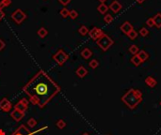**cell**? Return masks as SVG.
Segmentation results:
<instances>
[{
	"mask_svg": "<svg viewBox=\"0 0 161 135\" xmlns=\"http://www.w3.org/2000/svg\"><path fill=\"white\" fill-rule=\"evenodd\" d=\"M60 90V85L43 70H39L23 87L30 103L39 108L45 107Z\"/></svg>",
	"mask_w": 161,
	"mask_h": 135,
	"instance_id": "cell-1",
	"label": "cell"
},
{
	"mask_svg": "<svg viewBox=\"0 0 161 135\" xmlns=\"http://www.w3.org/2000/svg\"><path fill=\"white\" fill-rule=\"evenodd\" d=\"M143 100L142 92L138 89L131 88L127 90V92L122 97V101L126 105L129 109H135V108L140 105Z\"/></svg>",
	"mask_w": 161,
	"mask_h": 135,
	"instance_id": "cell-2",
	"label": "cell"
},
{
	"mask_svg": "<svg viewBox=\"0 0 161 135\" xmlns=\"http://www.w3.org/2000/svg\"><path fill=\"white\" fill-rule=\"evenodd\" d=\"M96 43L103 51L106 52V51L109 50L111 46H112L114 41H113V39L109 37V36H107L106 34L104 33L99 39L96 40Z\"/></svg>",
	"mask_w": 161,
	"mask_h": 135,
	"instance_id": "cell-3",
	"label": "cell"
},
{
	"mask_svg": "<svg viewBox=\"0 0 161 135\" xmlns=\"http://www.w3.org/2000/svg\"><path fill=\"white\" fill-rule=\"evenodd\" d=\"M68 58H69V56L67 55V53L64 52V50H62V49L59 50L55 55L53 56V59L55 60V62L57 63V64H59L60 66L63 65L64 63L68 60Z\"/></svg>",
	"mask_w": 161,
	"mask_h": 135,
	"instance_id": "cell-4",
	"label": "cell"
},
{
	"mask_svg": "<svg viewBox=\"0 0 161 135\" xmlns=\"http://www.w3.org/2000/svg\"><path fill=\"white\" fill-rule=\"evenodd\" d=\"M26 13L23 11H21L20 8L16 10L11 14V19L14 21L16 24H18V25H20L21 22H23V21L26 20Z\"/></svg>",
	"mask_w": 161,
	"mask_h": 135,
	"instance_id": "cell-5",
	"label": "cell"
},
{
	"mask_svg": "<svg viewBox=\"0 0 161 135\" xmlns=\"http://www.w3.org/2000/svg\"><path fill=\"white\" fill-rule=\"evenodd\" d=\"M28 100H26V98H22V100H20L14 105V109L20 111V112H25L26 110H28Z\"/></svg>",
	"mask_w": 161,
	"mask_h": 135,
	"instance_id": "cell-6",
	"label": "cell"
},
{
	"mask_svg": "<svg viewBox=\"0 0 161 135\" xmlns=\"http://www.w3.org/2000/svg\"><path fill=\"white\" fill-rule=\"evenodd\" d=\"M12 108L11 102L8 100L7 98H3L1 101H0V109L5 112H9Z\"/></svg>",
	"mask_w": 161,
	"mask_h": 135,
	"instance_id": "cell-7",
	"label": "cell"
},
{
	"mask_svg": "<svg viewBox=\"0 0 161 135\" xmlns=\"http://www.w3.org/2000/svg\"><path fill=\"white\" fill-rule=\"evenodd\" d=\"M103 34H104V32H103V31L98 27H93L91 30L89 31V37H91V39H93V40H97Z\"/></svg>",
	"mask_w": 161,
	"mask_h": 135,
	"instance_id": "cell-8",
	"label": "cell"
},
{
	"mask_svg": "<svg viewBox=\"0 0 161 135\" xmlns=\"http://www.w3.org/2000/svg\"><path fill=\"white\" fill-rule=\"evenodd\" d=\"M11 118L13 120H15V121H17V122H19V121H21L22 119L25 117V112H20V111L14 109L11 112Z\"/></svg>",
	"mask_w": 161,
	"mask_h": 135,
	"instance_id": "cell-9",
	"label": "cell"
},
{
	"mask_svg": "<svg viewBox=\"0 0 161 135\" xmlns=\"http://www.w3.org/2000/svg\"><path fill=\"white\" fill-rule=\"evenodd\" d=\"M120 28H121V30H122V32L124 33L125 35H127L131 30L134 29L133 28V25L129 22H124L123 24L120 26Z\"/></svg>",
	"mask_w": 161,
	"mask_h": 135,
	"instance_id": "cell-10",
	"label": "cell"
},
{
	"mask_svg": "<svg viewBox=\"0 0 161 135\" xmlns=\"http://www.w3.org/2000/svg\"><path fill=\"white\" fill-rule=\"evenodd\" d=\"M30 133V130L28 128H26L25 125H22L15 132L12 133V135H29Z\"/></svg>",
	"mask_w": 161,
	"mask_h": 135,
	"instance_id": "cell-11",
	"label": "cell"
},
{
	"mask_svg": "<svg viewBox=\"0 0 161 135\" xmlns=\"http://www.w3.org/2000/svg\"><path fill=\"white\" fill-rule=\"evenodd\" d=\"M109 8L110 10L112 11L114 13H118L121 10H122L123 6H122V4H121L119 1H117V0H115V1H113L112 3L110 4Z\"/></svg>",
	"mask_w": 161,
	"mask_h": 135,
	"instance_id": "cell-12",
	"label": "cell"
},
{
	"mask_svg": "<svg viewBox=\"0 0 161 135\" xmlns=\"http://www.w3.org/2000/svg\"><path fill=\"white\" fill-rule=\"evenodd\" d=\"M75 72H77V75L78 76L79 78H84L85 76L88 74V70L85 67L80 66V67H78V69Z\"/></svg>",
	"mask_w": 161,
	"mask_h": 135,
	"instance_id": "cell-13",
	"label": "cell"
},
{
	"mask_svg": "<svg viewBox=\"0 0 161 135\" xmlns=\"http://www.w3.org/2000/svg\"><path fill=\"white\" fill-rule=\"evenodd\" d=\"M145 84L148 85L149 87L153 88L157 84V81H156L154 77H152V76H148V77L145 79Z\"/></svg>",
	"mask_w": 161,
	"mask_h": 135,
	"instance_id": "cell-14",
	"label": "cell"
},
{
	"mask_svg": "<svg viewBox=\"0 0 161 135\" xmlns=\"http://www.w3.org/2000/svg\"><path fill=\"white\" fill-rule=\"evenodd\" d=\"M137 56H138V58H140V59L141 63L145 62V61L149 58L148 53L145 52L144 50H140V52L138 53V55H137Z\"/></svg>",
	"mask_w": 161,
	"mask_h": 135,
	"instance_id": "cell-15",
	"label": "cell"
},
{
	"mask_svg": "<svg viewBox=\"0 0 161 135\" xmlns=\"http://www.w3.org/2000/svg\"><path fill=\"white\" fill-rule=\"evenodd\" d=\"M91 56H92V52L89 50V48H85L81 51V56L85 58V59H89Z\"/></svg>",
	"mask_w": 161,
	"mask_h": 135,
	"instance_id": "cell-16",
	"label": "cell"
},
{
	"mask_svg": "<svg viewBox=\"0 0 161 135\" xmlns=\"http://www.w3.org/2000/svg\"><path fill=\"white\" fill-rule=\"evenodd\" d=\"M154 22H155V25L156 26L157 28L161 27V13H156L155 15V17L153 18Z\"/></svg>",
	"mask_w": 161,
	"mask_h": 135,
	"instance_id": "cell-17",
	"label": "cell"
},
{
	"mask_svg": "<svg viewBox=\"0 0 161 135\" xmlns=\"http://www.w3.org/2000/svg\"><path fill=\"white\" fill-rule=\"evenodd\" d=\"M97 10H98V11L101 13V14H106V11H109V7H107L105 3H101L100 5L98 6Z\"/></svg>",
	"mask_w": 161,
	"mask_h": 135,
	"instance_id": "cell-18",
	"label": "cell"
},
{
	"mask_svg": "<svg viewBox=\"0 0 161 135\" xmlns=\"http://www.w3.org/2000/svg\"><path fill=\"white\" fill-rule=\"evenodd\" d=\"M38 36L40 38H42V39H43V38H45L46 36L48 35V31H47V29H45L44 27H41L39 30H38Z\"/></svg>",
	"mask_w": 161,
	"mask_h": 135,
	"instance_id": "cell-19",
	"label": "cell"
},
{
	"mask_svg": "<svg viewBox=\"0 0 161 135\" xmlns=\"http://www.w3.org/2000/svg\"><path fill=\"white\" fill-rule=\"evenodd\" d=\"M138 52H140V50H138V47L137 46V45H131V46L129 47V53H132L133 56L138 55Z\"/></svg>",
	"mask_w": 161,
	"mask_h": 135,
	"instance_id": "cell-20",
	"label": "cell"
},
{
	"mask_svg": "<svg viewBox=\"0 0 161 135\" xmlns=\"http://www.w3.org/2000/svg\"><path fill=\"white\" fill-rule=\"evenodd\" d=\"M89 29H88V27L87 26H85V25H81L79 27V29H78V32H79V34L80 35H82V36H86L87 34H89Z\"/></svg>",
	"mask_w": 161,
	"mask_h": 135,
	"instance_id": "cell-21",
	"label": "cell"
},
{
	"mask_svg": "<svg viewBox=\"0 0 161 135\" xmlns=\"http://www.w3.org/2000/svg\"><path fill=\"white\" fill-rule=\"evenodd\" d=\"M131 62L135 66H140L141 64V61H140V59L138 58V56L137 55L136 56H133V57L131 58Z\"/></svg>",
	"mask_w": 161,
	"mask_h": 135,
	"instance_id": "cell-22",
	"label": "cell"
},
{
	"mask_svg": "<svg viewBox=\"0 0 161 135\" xmlns=\"http://www.w3.org/2000/svg\"><path fill=\"white\" fill-rule=\"evenodd\" d=\"M36 124H37V120H36L35 118L31 117L28 120V123H26V125L28 126V128H34Z\"/></svg>",
	"mask_w": 161,
	"mask_h": 135,
	"instance_id": "cell-23",
	"label": "cell"
},
{
	"mask_svg": "<svg viewBox=\"0 0 161 135\" xmlns=\"http://www.w3.org/2000/svg\"><path fill=\"white\" fill-rule=\"evenodd\" d=\"M57 127L59 128L60 129H64L65 128V126H66V122L63 120V119H60V120H57Z\"/></svg>",
	"mask_w": 161,
	"mask_h": 135,
	"instance_id": "cell-24",
	"label": "cell"
},
{
	"mask_svg": "<svg viewBox=\"0 0 161 135\" xmlns=\"http://www.w3.org/2000/svg\"><path fill=\"white\" fill-rule=\"evenodd\" d=\"M11 3V0H0V8H2L4 7H8L10 6Z\"/></svg>",
	"mask_w": 161,
	"mask_h": 135,
	"instance_id": "cell-25",
	"label": "cell"
},
{
	"mask_svg": "<svg viewBox=\"0 0 161 135\" xmlns=\"http://www.w3.org/2000/svg\"><path fill=\"white\" fill-rule=\"evenodd\" d=\"M127 36H128V38L130 39L134 40V39H136V38L138 37V32L133 29V30H131L130 32L127 34Z\"/></svg>",
	"mask_w": 161,
	"mask_h": 135,
	"instance_id": "cell-26",
	"label": "cell"
},
{
	"mask_svg": "<svg viewBox=\"0 0 161 135\" xmlns=\"http://www.w3.org/2000/svg\"><path fill=\"white\" fill-rule=\"evenodd\" d=\"M89 66L91 68V69H96V68H98V66H99V62H98V60L96 59H92L91 60V62L89 63Z\"/></svg>",
	"mask_w": 161,
	"mask_h": 135,
	"instance_id": "cell-27",
	"label": "cell"
},
{
	"mask_svg": "<svg viewBox=\"0 0 161 135\" xmlns=\"http://www.w3.org/2000/svg\"><path fill=\"white\" fill-rule=\"evenodd\" d=\"M148 34H149V30L147 29L146 27L140 28V35L141 36V37H147V36H148Z\"/></svg>",
	"mask_w": 161,
	"mask_h": 135,
	"instance_id": "cell-28",
	"label": "cell"
},
{
	"mask_svg": "<svg viewBox=\"0 0 161 135\" xmlns=\"http://www.w3.org/2000/svg\"><path fill=\"white\" fill-rule=\"evenodd\" d=\"M104 21L106 22V24H110V22H112V21H113V17H112V15H110V14H106L105 17H104Z\"/></svg>",
	"mask_w": 161,
	"mask_h": 135,
	"instance_id": "cell-29",
	"label": "cell"
},
{
	"mask_svg": "<svg viewBox=\"0 0 161 135\" xmlns=\"http://www.w3.org/2000/svg\"><path fill=\"white\" fill-rule=\"evenodd\" d=\"M69 16L71 17V19H73V20L77 19V16H78V13H77V11H75L74 10H72V11H70Z\"/></svg>",
	"mask_w": 161,
	"mask_h": 135,
	"instance_id": "cell-30",
	"label": "cell"
},
{
	"mask_svg": "<svg viewBox=\"0 0 161 135\" xmlns=\"http://www.w3.org/2000/svg\"><path fill=\"white\" fill-rule=\"evenodd\" d=\"M69 13H70V11H68L67 8H62V10L60 11V15L63 17V18H66L69 16Z\"/></svg>",
	"mask_w": 161,
	"mask_h": 135,
	"instance_id": "cell-31",
	"label": "cell"
},
{
	"mask_svg": "<svg viewBox=\"0 0 161 135\" xmlns=\"http://www.w3.org/2000/svg\"><path fill=\"white\" fill-rule=\"evenodd\" d=\"M146 24L149 27H153V26H155V22H154L153 18H149V19L146 21Z\"/></svg>",
	"mask_w": 161,
	"mask_h": 135,
	"instance_id": "cell-32",
	"label": "cell"
},
{
	"mask_svg": "<svg viewBox=\"0 0 161 135\" xmlns=\"http://www.w3.org/2000/svg\"><path fill=\"white\" fill-rule=\"evenodd\" d=\"M59 1H60V3L62 4L63 6H67V5H68V4L71 2V0H59Z\"/></svg>",
	"mask_w": 161,
	"mask_h": 135,
	"instance_id": "cell-33",
	"label": "cell"
},
{
	"mask_svg": "<svg viewBox=\"0 0 161 135\" xmlns=\"http://www.w3.org/2000/svg\"><path fill=\"white\" fill-rule=\"evenodd\" d=\"M5 46H6V44H5V42L3 41L2 39H0V51H2L4 48H5Z\"/></svg>",
	"mask_w": 161,
	"mask_h": 135,
	"instance_id": "cell-34",
	"label": "cell"
},
{
	"mask_svg": "<svg viewBox=\"0 0 161 135\" xmlns=\"http://www.w3.org/2000/svg\"><path fill=\"white\" fill-rule=\"evenodd\" d=\"M4 16H5V13H4V11L1 10V8H0V21L3 19Z\"/></svg>",
	"mask_w": 161,
	"mask_h": 135,
	"instance_id": "cell-35",
	"label": "cell"
},
{
	"mask_svg": "<svg viewBox=\"0 0 161 135\" xmlns=\"http://www.w3.org/2000/svg\"><path fill=\"white\" fill-rule=\"evenodd\" d=\"M136 1H137L138 3H140V4H142L143 2L145 1V0H136Z\"/></svg>",
	"mask_w": 161,
	"mask_h": 135,
	"instance_id": "cell-36",
	"label": "cell"
},
{
	"mask_svg": "<svg viewBox=\"0 0 161 135\" xmlns=\"http://www.w3.org/2000/svg\"><path fill=\"white\" fill-rule=\"evenodd\" d=\"M0 135H5V132H4L3 129H0Z\"/></svg>",
	"mask_w": 161,
	"mask_h": 135,
	"instance_id": "cell-37",
	"label": "cell"
},
{
	"mask_svg": "<svg viewBox=\"0 0 161 135\" xmlns=\"http://www.w3.org/2000/svg\"><path fill=\"white\" fill-rule=\"evenodd\" d=\"M81 135H89V133H88V132H84V133H82Z\"/></svg>",
	"mask_w": 161,
	"mask_h": 135,
	"instance_id": "cell-38",
	"label": "cell"
},
{
	"mask_svg": "<svg viewBox=\"0 0 161 135\" xmlns=\"http://www.w3.org/2000/svg\"><path fill=\"white\" fill-rule=\"evenodd\" d=\"M99 1H100L101 3H105V2L106 1V0H99Z\"/></svg>",
	"mask_w": 161,
	"mask_h": 135,
	"instance_id": "cell-39",
	"label": "cell"
},
{
	"mask_svg": "<svg viewBox=\"0 0 161 135\" xmlns=\"http://www.w3.org/2000/svg\"><path fill=\"white\" fill-rule=\"evenodd\" d=\"M29 135H34V133H30Z\"/></svg>",
	"mask_w": 161,
	"mask_h": 135,
	"instance_id": "cell-40",
	"label": "cell"
},
{
	"mask_svg": "<svg viewBox=\"0 0 161 135\" xmlns=\"http://www.w3.org/2000/svg\"><path fill=\"white\" fill-rule=\"evenodd\" d=\"M160 105H161V101H160Z\"/></svg>",
	"mask_w": 161,
	"mask_h": 135,
	"instance_id": "cell-41",
	"label": "cell"
},
{
	"mask_svg": "<svg viewBox=\"0 0 161 135\" xmlns=\"http://www.w3.org/2000/svg\"><path fill=\"white\" fill-rule=\"evenodd\" d=\"M106 135H109V134H106Z\"/></svg>",
	"mask_w": 161,
	"mask_h": 135,
	"instance_id": "cell-42",
	"label": "cell"
}]
</instances>
